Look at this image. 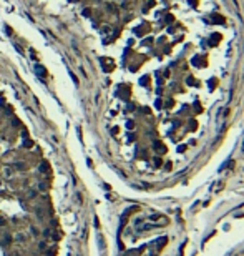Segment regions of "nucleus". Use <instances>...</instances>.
<instances>
[{"label":"nucleus","instance_id":"obj_6","mask_svg":"<svg viewBox=\"0 0 244 256\" xmlns=\"http://www.w3.org/2000/svg\"><path fill=\"white\" fill-rule=\"evenodd\" d=\"M219 37H221V35H219V33H213V38H211V43L214 45V43H216V42H217V40H219Z\"/></svg>","mask_w":244,"mask_h":256},{"label":"nucleus","instance_id":"obj_8","mask_svg":"<svg viewBox=\"0 0 244 256\" xmlns=\"http://www.w3.org/2000/svg\"><path fill=\"white\" fill-rule=\"evenodd\" d=\"M139 83H141V85H148V83H150V77L141 78V80H139Z\"/></svg>","mask_w":244,"mask_h":256},{"label":"nucleus","instance_id":"obj_12","mask_svg":"<svg viewBox=\"0 0 244 256\" xmlns=\"http://www.w3.org/2000/svg\"><path fill=\"white\" fill-rule=\"evenodd\" d=\"M83 15H85V17H90V8H85V10H83Z\"/></svg>","mask_w":244,"mask_h":256},{"label":"nucleus","instance_id":"obj_9","mask_svg":"<svg viewBox=\"0 0 244 256\" xmlns=\"http://www.w3.org/2000/svg\"><path fill=\"white\" fill-rule=\"evenodd\" d=\"M133 127H135L133 122H126V128H128V130H133Z\"/></svg>","mask_w":244,"mask_h":256},{"label":"nucleus","instance_id":"obj_4","mask_svg":"<svg viewBox=\"0 0 244 256\" xmlns=\"http://www.w3.org/2000/svg\"><path fill=\"white\" fill-rule=\"evenodd\" d=\"M153 146H155V150H158V151H160V153H163V151L166 150V148H164V146L161 145L160 141H155V145H153Z\"/></svg>","mask_w":244,"mask_h":256},{"label":"nucleus","instance_id":"obj_13","mask_svg":"<svg viewBox=\"0 0 244 256\" xmlns=\"http://www.w3.org/2000/svg\"><path fill=\"white\" fill-rule=\"evenodd\" d=\"M155 165H156V166H160V165H161V160H160V158H155Z\"/></svg>","mask_w":244,"mask_h":256},{"label":"nucleus","instance_id":"obj_1","mask_svg":"<svg viewBox=\"0 0 244 256\" xmlns=\"http://www.w3.org/2000/svg\"><path fill=\"white\" fill-rule=\"evenodd\" d=\"M166 243H168V238H166V236H163V238H160L158 241H156V245H158V248H160V250L166 245Z\"/></svg>","mask_w":244,"mask_h":256},{"label":"nucleus","instance_id":"obj_7","mask_svg":"<svg viewBox=\"0 0 244 256\" xmlns=\"http://www.w3.org/2000/svg\"><path fill=\"white\" fill-rule=\"evenodd\" d=\"M15 168H17V170H25L27 166H25V163H20V161H18V163H15Z\"/></svg>","mask_w":244,"mask_h":256},{"label":"nucleus","instance_id":"obj_14","mask_svg":"<svg viewBox=\"0 0 244 256\" xmlns=\"http://www.w3.org/2000/svg\"><path fill=\"white\" fill-rule=\"evenodd\" d=\"M5 32H7L8 35H12V30H10V27H5Z\"/></svg>","mask_w":244,"mask_h":256},{"label":"nucleus","instance_id":"obj_5","mask_svg":"<svg viewBox=\"0 0 244 256\" xmlns=\"http://www.w3.org/2000/svg\"><path fill=\"white\" fill-rule=\"evenodd\" d=\"M23 146H25V148H32V146H33V141H32L30 138H27L25 141H23Z\"/></svg>","mask_w":244,"mask_h":256},{"label":"nucleus","instance_id":"obj_10","mask_svg":"<svg viewBox=\"0 0 244 256\" xmlns=\"http://www.w3.org/2000/svg\"><path fill=\"white\" fill-rule=\"evenodd\" d=\"M222 186H224V183H217L216 186H214V191H217V190H221Z\"/></svg>","mask_w":244,"mask_h":256},{"label":"nucleus","instance_id":"obj_15","mask_svg":"<svg viewBox=\"0 0 244 256\" xmlns=\"http://www.w3.org/2000/svg\"><path fill=\"white\" fill-rule=\"evenodd\" d=\"M68 256H70V255H68Z\"/></svg>","mask_w":244,"mask_h":256},{"label":"nucleus","instance_id":"obj_2","mask_svg":"<svg viewBox=\"0 0 244 256\" xmlns=\"http://www.w3.org/2000/svg\"><path fill=\"white\" fill-rule=\"evenodd\" d=\"M211 18L214 20V23H222V22H224V18H222L221 15H217V13H213V15H211Z\"/></svg>","mask_w":244,"mask_h":256},{"label":"nucleus","instance_id":"obj_3","mask_svg":"<svg viewBox=\"0 0 244 256\" xmlns=\"http://www.w3.org/2000/svg\"><path fill=\"white\" fill-rule=\"evenodd\" d=\"M48 161H43V163H40V171L42 173H48Z\"/></svg>","mask_w":244,"mask_h":256},{"label":"nucleus","instance_id":"obj_11","mask_svg":"<svg viewBox=\"0 0 244 256\" xmlns=\"http://www.w3.org/2000/svg\"><path fill=\"white\" fill-rule=\"evenodd\" d=\"M98 245H100V248L103 250V238H101V236H98Z\"/></svg>","mask_w":244,"mask_h":256}]
</instances>
